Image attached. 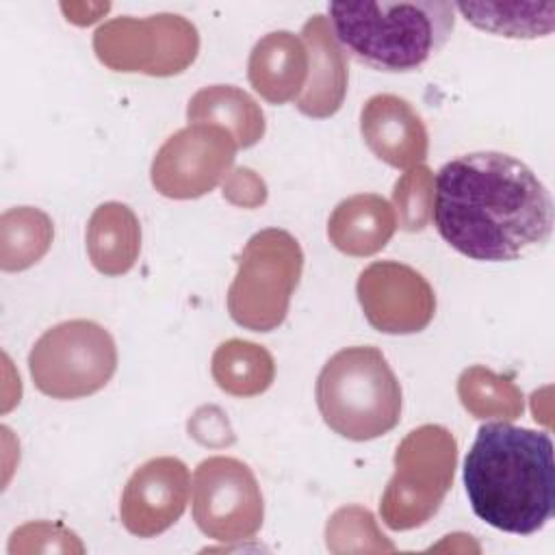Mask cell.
Instances as JSON below:
<instances>
[{
  "label": "cell",
  "instance_id": "cell-2",
  "mask_svg": "<svg viewBox=\"0 0 555 555\" xmlns=\"http://www.w3.org/2000/svg\"><path fill=\"white\" fill-rule=\"evenodd\" d=\"M464 488L486 525L514 535L538 533L555 503L551 436L509 421L481 425L464 460Z\"/></svg>",
  "mask_w": 555,
  "mask_h": 555
},
{
  "label": "cell",
  "instance_id": "cell-16",
  "mask_svg": "<svg viewBox=\"0 0 555 555\" xmlns=\"http://www.w3.org/2000/svg\"><path fill=\"white\" fill-rule=\"evenodd\" d=\"M395 230L397 217L390 202L375 193H358L343 199L327 219L330 243L356 258L382 251Z\"/></svg>",
  "mask_w": 555,
  "mask_h": 555
},
{
  "label": "cell",
  "instance_id": "cell-1",
  "mask_svg": "<svg viewBox=\"0 0 555 555\" xmlns=\"http://www.w3.org/2000/svg\"><path fill=\"white\" fill-rule=\"evenodd\" d=\"M431 221L462 256L509 262L548 241L553 202L522 160L503 152H470L436 173Z\"/></svg>",
  "mask_w": 555,
  "mask_h": 555
},
{
  "label": "cell",
  "instance_id": "cell-18",
  "mask_svg": "<svg viewBox=\"0 0 555 555\" xmlns=\"http://www.w3.org/2000/svg\"><path fill=\"white\" fill-rule=\"evenodd\" d=\"M189 124H215L236 141V147H251L264 137V113L260 104L234 85H210L199 89L186 106Z\"/></svg>",
  "mask_w": 555,
  "mask_h": 555
},
{
  "label": "cell",
  "instance_id": "cell-10",
  "mask_svg": "<svg viewBox=\"0 0 555 555\" xmlns=\"http://www.w3.org/2000/svg\"><path fill=\"white\" fill-rule=\"evenodd\" d=\"M230 130L215 124H189L173 132L156 152L150 178L171 199H195L228 178L236 154Z\"/></svg>",
  "mask_w": 555,
  "mask_h": 555
},
{
  "label": "cell",
  "instance_id": "cell-23",
  "mask_svg": "<svg viewBox=\"0 0 555 555\" xmlns=\"http://www.w3.org/2000/svg\"><path fill=\"white\" fill-rule=\"evenodd\" d=\"M392 210L401 230L421 232L431 221L434 206V173L425 165L405 169L395 182Z\"/></svg>",
  "mask_w": 555,
  "mask_h": 555
},
{
  "label": "cell",
  "instance_id": "cell-8",
  "mask_svg": "<svg viewBox=\"0 0 555 555\" xmlns=\"http://www.w3.org/2000/svg\"><path fill=\"white\" fill-rule=\"evenodd\" d=\"M93 50L113 72L176 76L195 61L199 35L193 22L178 13L119 15L98 26Z\"/></svg>",
  "mask_w": 555,
  "mask_h": 555
},
{
  "label": "cell",
  "instance_id": "cell-21",
  "mask_svg": "<svg viewBox=\"0 0 555 555\" xmlns=\"http://www.w3.org/2000/svg\"><path fill=\"white\" fill-rule=\"evenodd\" d=\"M54 228L46 212L33 206L11 208L0 219V267L24 271L39 262L52 245Z\"/></svg>",
  "mask_w": 555,
  "mask_h": 555
},
{
  "label": "cell",
  "instance_id": "cell-9",
  "mask_svg": "<svg viewBox=\"0 0 555 555\" xmlns=\"http://www.w3.org/2000/svg\"><path fill=\"white\" fill-rule=\"evenodd\" d=\"M193 520L217 542H243L262 527L264 501L251 468L228 455L197 464L191 483Z\"/></svg>",
  "mask_w": 555,
  "mask_h": 555
},
{
  "label": "cell",
  "instance_id": "cell-17",
  "mask_svg": "<svg viewBox=\"0 0 555 555\" xmlns=\"http://www.w3.org/2000/svg\"><path fill=\"white\" fill-rule=\"evenodd\" d=\"M141 251V223L121 202L100 204L87 223V254L91 264L108 278L128 273Z\"/></svg>",
  "mask_w": 555,
  "mask_h": 555
},
{
  "label": "cell",
  "instance_id": "cell-6",
  "mask_svg": "<svg viewBox=\"0 0 555 555\" xmlns=\"http://www.w3.org/2000/svg\"><path fill=\"white\" fill-rule=\"evenodd\" d=\"M457 442L442 425H421L397 447L395 475L388 481L379 514L395 529L425 525L440 507L453 483Z\"/></svg>",
  "mask_w": 555,
  "mask_h": 555
},
{
  "label": "cell",
  "instance_id": "cell-4",
  "mask_svg": "<svg viewBox=\"0 0 555 555\" xmlns=\"http://www.w3.org/2000/svg\"><path fill=\"white\" fill-rule=\"evenodd\" d=\"M314 397L325 425L353 442L379 438L401 421V384L373 345L336 351L317 377Z\"/></svg>",
  "mask_w": 555,
  "mask_h": 555
},
{
  "label": "cell",
  "instance_id": "cell-14",
  "mask_svg": "<svg viewBox=\"0 0 555 555\" xmlns=\"http://www.w3.org/2000/svg\"><path fill=\"white\" fill-rule=\"evenodd\" d=\"M301 39L308 50V82L295 106L312 119L332 117L347 95L349 72L345 52L334 37L330 20L321 13H314L304 24Z\"/></svg>",
  "mask_w": 555,
  "mask_h": 555
},
{
  "label": "cell",
  "instance_id": "cell-5",
  "mask_svg": "<svg viewBox=\"0 0 555 555\" xmlns=\"http://www.w3.org/2000/svg\"><path fill=\"white\" fill-rule=\"evenodd\" d=\"M304 254L297 238L280 228L256 232L238 254V271L228 288V312L251 332L284 323L299 284Z\"/></svg>",
  "mask_w": 555,
  "mask_h": 555
},
{
  "label": "cell",
  "instance_id": "cell-12",
  "mask_svg": "<svg viewBox=\"0 0 555 555\" xmlns=\"http://www.w3.org/2000/svg\"><path fill=\"white\" fill-rule=\"evenodd\" d=\"M191 494L189 468L163 455L141 464L124 486L119 518L128 533L154 538L180 520Z\"/></svg>",
  "mask_w": 555,
  "mask_h": 555
},
{
  "label": "cell",
  "instance_id": "cell-22",
  "mask_svg": "<svg viewBox=\"0 0 555 555\" xmlns=\"http://www.w3.org/2000/svg\"><path fill=\"white\" fill-rule=\"evenodd\" d=\"M457 395L462 405L475 418L514 421L525 408L522 392L514 382L479 364L462 371L457 379Z\"/></svg>",
  "mask_w": 555,
  "mask_h": 555
},
{
  "label": "cell",
  "instance_id": "cell-13",
  "mask_svg": "<svg viewBox=\"0 0 555 555\" xmlns=\"http://www.w3.org/2000/svg\"><path fill=\"white\" fill-rule=\"evenodd\" d=\"M360 132L366 147L395 169H410L427 158L429 134L425 121L399 95H371L360 111Z\"/></svg>",
  "mask_w": 555,
  "mask_h": 555
},
{
  "label": "cell",
  "instance_id": "cell-3",
  "mask_svg": "<svg viewBox=\"0 0 555 555\" xmlns=\"http://www.w3.org/2000/svg\"><path fill=\"white\" fill-rule=\"evenodd\" d=\"M336 41L362 65L386 74L421 69L451 37L455 7L442 0L334 2Z\"/></svg>",
  "mask_w": 555,
  "mask_h": 555
},
{
  "label": "cell",
  "instance_id": "cell-19",
  "mask_svg": "<svg viewBox=\"0 0 555 555\" xmlns=\"http://www.w3.org/2000/svg\"><path fill=\"white\" fill-rule=\"evenodd\" d=\"M210 373L223 392L232 397H256L273 384L275 362L262 345L230 338L215 349Z\"/></svg>",
  "mask_w": 555,
  "mask_h": 555
},
{
  "label": "cell",
  "instance_id": "cell-7",
  "mask_svg": "<svg viewBox=\"0 0 555 555\" xmlns=\"http://www.w3.org/2000/svg\"><path fill=\"white\" fill-rule=\"evenodd\" d=\"M35 388L72 401L102 390L117 371V347L108 330L89 319H72L46 330L28 353Z\"/></svg>",
  "mask_w": 555,
  "mask_h": 555
},
{
  "label": "cell",
  "instance_id": "cell-24",
  "mask_svg": "<svg viewBox=\"0 0 555 555\" xmlns=\"http://www.w3.org/2000/svg\"><path fill=\"white\" fill-rule=\"evenodd\" d=\"M223 197L243 208H256L267 199V186L251 169L241 167L228 173L223 182Z\"/></svg>",
  "mask_w": 555,
  "mask_h": 555
},
{
  "label": "cell",
  "instance_id": "cell-20",
  "mask_svg": "<svg viewBox=\"0 0 555 555\" xmlns=\"http://www.w3.org/2000/svg\"><path fill=\"white\" fill-rule=\"evenodd\" d=\"M466 22H470L475 28L509 37V39H535L544 37L553 30V2H460L453 4Z\"/></svg>",
  "mask_w": 555,
  "mask_h": 555
},
{
  "label": "cell",
  "instance_id": "cell-11",
  "mask_svg": "<svg viewBox=\"0 0 555 555\" xmlns=\"http://www.w3.org/2000/svg\"><path fill=\"white\" fill-rule=\"evenodd\" d=\"M356 293L369 325L382 334L423 332L436 314L434 288L403 262H371L360 273Z\"/></svg>",
  "mask_w": 555,
  "mask_h": 555
},
{
  "label": "cell",
  "instance_id": "cell-15",
  "mask_svg": "<svg viewBox=\"0 0 555 555\" xmlns=\"http://www.w3.org/2000/svg\"><path fill=\"white\" fill-rule=\"evenodd\" d=\"M308 78V50L288 30L267 33L256 41L247 61V80L269 104L297 102Z\"/></svg>",
  "mask_w": 555,
  "mask_h": 555
}]
</instances>
